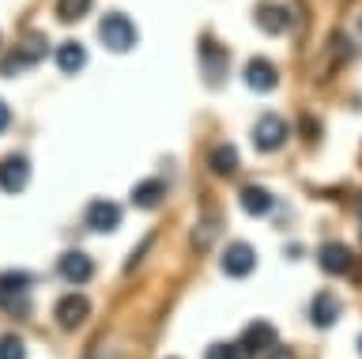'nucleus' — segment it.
Listing matches in <instances>:
<instances>
[{
	"instance_id": "obj_1",
	"label": "nucleus",
	"mask_w": 362,
	"mask_h": 359,
	"mask_svg": "<svg viewBox=\"0 0 362 359\" xmlns=\"http://www.w3.org/2000/svg\"><path fill=\"white\" fill-rule=\"evenodd\" d=\"M30 287H34V276L4 273L0 276V310L11 314V318H27V314L34 310L30 307Z\"/></svg>"
},
{
	"instance_id": "obj_2",
	"label": "nucleus",
	"mask_w": 362,
	"mask_h": 359,
	"mask_svg": "<svg viewBox=\"0 0 362 359\" xmlns=\"http://www.w3.org/2000/svg\"><path fill=\"white\" fill-rule=\"evenodd\" d=\"M98 38H102V46L113 50V53H129L136 46V23L124 12H106L98 23Z\"/></svg>"
},
{
	"instance_id": "obj_3",
	"label": "nucleus",
	"mask_w": 362,
	"mask_h": 359,
	"mask_svg": "<svg viewBox=\"0 0 362 359\" xmlns=\"http://www.w3.org/2000/svg\"><path fill=\"white\" fill-rule=\"evenodd\" d=\"M287 137H291V129H287V121H283L279 114H264L253 125V148L257 152H279L283 144H287Z\"/></svg>"
},
{
	"instance_id": "obj_4",
	"label": "nucleus",
	"mask_w": 362,
	"mask_h": 359,
	"mask_svg": "<svg viewBox=\"0 0 362 359\" xmlns=\"http://www.w3.org/2000/svg\"><path fill=\"white\" fill-rule=\"evenodd\" d=\"M83 223L95 234H113L121 227V205H117V200H90Z\"/></svg>"
},
{
	"instance_id": "obj_5",
	"label": "nucleus",
	"mask_w": 362,
	"mask_h": 359,
	"mask_svg": "<svg viewBox=\"0 0 362 359\" xmlns=\"http://www.w3.org/2000/svg\"><path fill=\"white\" fill-rule=\"evenodd\" d=\"M253 268H257V250L249 242H234V246H226V253H223V273L230 276V280H245V276H253Z\"/></svg>"
},
{
	"instance_id": "obj_6",
	"label": "nucleus",
	"mask_w": 362,
	"mask_h": 359,
	"mask_svg": "<svg viewBox=\"0 0 362 359\" xmlns=\"http://www.w3.org/2000/svg\"><path fill=\"white\" fill-rule=\"evenodd\" d=\"M30 182V159L27 155H4L0 159V189L4 193H23Z\"/></svg>"
},
{
	"instance_id": "obj_7",
	"label": "nucleus",
	"mask_w": 362,
	"mask_h": 359,
	"mask_svg": "<svg viewBox=\"0 0 362 359\" xmlns=\"http://www.w3.org/2000/svg\"><path fill=\"white\" fill-rule=\"evenodd\" d=\"M53 318H57V325H61L64 333L79 329V325L90 318V299H87V295H64L61 302H57Z\"/></svg>"
},
{
	"instance_id": "obj_8",
	"label": "nucleus",
	"mask_w": 362,
	"mask_h": 359,
	"mask_svg": "<svg viewBox=\"0 0 362 359\" xmlns=\"http://www.w3.org/2000/svg\"><path fill=\"white\" fill-rule=\"evenodd\" d=\"M57 273H61V280H68V284H87V280L95 276V261H90L83 250H64L57 257Z\"/></svg>"
},
{
	"instance_id": "obj_9",
	"label": "nucleus",
	"mask_w": 362,
	"mask_h": 359,
	"mask_svg": "<svg viewBox=\"0 0 362 359\" xmlns=\"http://www.w3.org/2000/svg\"><path fill=\"white\" fill-rule=\"evenodd\" d=\"M200 61H204V80L219 87L226 80V50L215 38H200Z\"/></svg>"
},
{
	"instance_id": "obj_10",
	"label": "nucleus",
	"mask_w": 362,
	"mask_h": 359,
	"mask_svg": "<svg viewBox=\"0 0 362 359\" xmlns=\"http://www.w3.org/2000/svg\"><path fill=\"white\" fill-rule=\"evenodd\" d=\"M317 261H321L325 273H332V276H347L351 268H355V253H351L344 242H325L321 250H317Z\"/></svg>"
},
{
	"instance_id": "obj_11",
	"label": "nucleus",
	"mask_w": 362,
	"mask_h": 359,
	"mask_svg": "<svg viewBox=\"0 0 362 359\" xmlns=\"http://www.w3.org/2000/svg\"><path fill=\"white\" fill-rule=\"evenodd\" d=\"M253 19H257V27L264 30V35H283V30L291 27V12L283 4H257Z\"/></svg>"
},
{
	"instance_id": "obj_12",
	"label": "nucleus",
	"mask_w": 362,
	"mask_h": 359,
	"mask_svg": "<svg viewBox=\"0 0 362 359\" xmlns=\"http://www.w3.org/2000/svg\"><path fill=\"white\" fill-rule=\"evenodd\" d=\"M310 321L317 325V329H332V325L339 321V299L332 295V291H317V295H313Z\"/></svg>"
},
{
	"instance_id": "obj_13",
	"label": "nucleus",
	"mask_w": 362,
	"mask_h": 359,
	"mask_svg": "<svg viewBox=\"0 0 362 359\" xmlns=\"http://www.w3.org/2000/svg\"><path fill=\"white\" fill-rule=\"evenodd\" d=\"M163 200H166V182H163V178H144V182L132 186V205L136 208L151 212V208L163 205Z\"/></svg>"
},
{
	"instance_id": "obj_14",
	"label": "nucleus",
	"mask_w": 362,
	"mask_h": 359,
	"mask_svg": "<svg viewBox=\"0 0 362 359\" xmlns=\"http://www.w3.org/2000/svg\"><path fill=\"white\" fill-rule=\"evenodd\" d=\"M242 344L249 348V355H257V352H268V348L276 344V325H272V321H264V318L249 321V325H245V333H242Z\"/></svg>"
},
{
	"instance_id": "obj_15",
	"label": "nucleus",
	"mask_w": 362,
	"mask_h": 359,
	"mask_svg": "<svg viewBox=\"0 0 362 359\" xmlns=\"http://www.w3.org/2000/svg\"><path fill=\"white\" fill-rule=\"evenodd\" d=\"M245 84L253 87V91H260V95H264V91H272V87L279 84V72H276V64H272V61H264V57H253V61L245 64Z\"/></svg>"
},
{
	"instance_id": "obj_16",
	"label": "nucleus",
	"mask_w": 362,
	"mask_h": 359,
	"mask_svg": "<svg viewBox=\"0 0 362 359\" xmlns=\"http://www.w3.org/2000/svg\"><path fill=\"white\" fill-rule=\"evenodd\" d=\"M238 163H242V155H238L234 144H219V148L208 152V171L215 178H230L238 171Z\"/></svg>"
},
{
	"instance_id": "obj_17",
	"label": "nucleus",
	"mask_w": 362,
	"mask_h": 359,
	"mask_svg": "<svg viewBox=\"0 0 362 359\" xmlns=\"http://www.w3.org/2000/svg\"><path fill=\"white\" fill-rule=\"evenodd\" d=\"M53 57H57V69H61L64 76H76V72L87 64V50L79 46V42H61Z\"/></svg>"
},
{
	"instance_id": "obj_18",
	"label": "nucleus",
	"mask_w": 362,
	"mask_h": 359,
	"mask_svg": "<svg viewBox=\"0 0 362 359\" xmlns=\"http://www.w3.org/2000/svg\"><path fill=\"white\" fill-rule=\"evenodd\" d=\"M238 200H242V208L249 216H268L272 212V193L264 186H242L238 189Z\"/></svg>"
},
{
	"instance_id": "obj_19",
	"label": "nucleus",
	"mask_w": 362,
	"mask_h": 359,
	"mask_svg": "<svg viewBox=\"0 0 362 359\" xmlns=\"http://www.w3.org/2000/svg\"><path fill=\"white\" fill-rule=\"evenodd\" d=\"M223 231V216L219 212H204V220L197 223V231H192V250H208V246L219 239Z\"/></svg>"
},
{
	"instance_id": "obj_20",
	"label": "nucleus",
	"mask_w": 362,
	"mask_h": 359,
	"mask_svg": "<svg viewBox=\"0 0 362 359\" xmlns=\"http://www.w3.org/2000/svg\"><path fill=\"white\" fill-rule=\"evenodd\" d=\"M90 12V0H57V19L61 23H79Z\"/></svg>"
},
{
	"instance_id": "obj_21",
	"label": "nucleus",
	"mask_w": 362,
	"mask_h": 359,
	"mask_svg": "<svg viewBox=\"0 0 362 359\" xmlns=\"http://www.w3.org/2000/svg\"><path fill=\"white\" fill-rule=\"evenodd\" d=\"M204 359H253L249 348L238 341V344H208L204 348Z\"/></svg>"
},
{
	"instance_id": "obj_22",
	"label": "nucleus",
	"mask_w": 362,
	"mask_h": 359,
	"mask_svg": "<svg viewBox=\"0 0 362 359\" xmlns=\"http://www.w3.org/2000/svg\"><path fill=\"white\" fill-rule=\"evenodd\" d=\"M19 50L27 53V57H30L34 64H38V61L45 57V53H49V42H45V35H42V30H30V35L19 42Z\"/></svg>"
},
{
	"instance_id": "obj_23",
	"label": "nucleus",
	"mask_w": 362,
	"mask_h": 359,
	"mask_svg": "<svg viewBox=\"0 0 362 359\" xmlns=\"http://www.w3.org/2000/svg\"><path fill=\"white\" fill-rule=\"evenodd\" d=\"M30 57L23 50H11V53H4V61H0V76H19L23 69H30Z\"/></svg>"
},
{
	"instance_id": "obj_24",
	"label": "nucleus",
	"mask_w": 362,
	"mask_h": 359,
	"mask_svg": "<svg viewBox=\"0 0 362 359\" xmlns=\"http://www.w3.org/2000/svg\"><path fill=\"white\" fill-rule=\"evenodd\" d=\"M0 359H27V344H23V336H16V333L0 336Z\"/></svg>"
},
{
	"instance_id": "obj_25",
	"label": "nucleus",
	"mask_w": 362,
	"mask_h": 359,
	"mask_svg": "<svg viewBox=\"0 0 362 359\" xmlns=\"http://www.w3.org/2000/svg\"><path fill=\"white\" fill-rule=\"evenodd\" d=\"M151 246H155V231H151V234H144V239H140V246H136V253L129 257V265H124V268H129V273H132V268L144 261V253L151 250Z\"/></svg>"
},
{
	"instance_id": "obj_26",
	"label": "nucleus",
	"mask_w": 362,
	"mask_h": 359,
	"mask_svg": "<svg viewBox=\"0 0 362 359\" xmlns=\"http://www.w3.org/2000/svg\"><path fill=\"white\" fill-rule=\"evenodd\" d=\"M298 132H302V137H305V140H310V144H313L317 137H321V121H317V118H310V114H305V118L298 121Z\"/></svg>"
},
{
	"instance_id": "obj_27",
	"label": "nucleus",
	"mask_w": 362,
	"mask_h": 359,
	"mask_svg": "<svg viewBox=\"0 0 362 359\" xmlns=\"http://www.w3.org/2000/svg\"><path fill=\"white\" fill-rule=\"evenodd\" d=\"M87 359H117V352L110 348V341H98L95 348H90V355Z\"/></svg>"
},
{
	"instance_id": "obj_28",
	"label": "nucleus",
	"mask_w": 362,
	"mask_h": 359,
	"mask_svg": "<svg viewBox=\"0 0 362 359\" xmlns=\"http://www.w3.org/2000/svg\"><path fill=\"white\" fill-rule=\"evenodd\" d=\"M264 359H294V348H283V344H272L268 352H264Z\"/></svg>"
},
{
	"instance_id": "obj_29",
	"label": "nucleus",
	"mask_w": 362,
	"mask_h": 359,
	"mask_svg": "<svg viewBox=\"0 0 362 359\" xmlns=\"http://www.w3.org/2000/svg\"><path fill=\"white\" fill-rule=\"evenodd\" d=\"M8 125H11V110L0 103V132H8Z\"/></svg>"
},
{
	"instance_id": "obj_30",
	"label": "nucleus",
	"mask_w": 362,
	"mask_h": 359,
	"mask_svg": "<svg viewBox=\"0 0 362 359\" xmlns=\"http://www.w3.org/2000/svg\"><path fill=\"white\" fill-rule=\"evenodd\" d=\"M358 216H362V197H358Z\"/></svg>"
},
{
	"instance_id": "obj_31",
	"label": "nucleus",
	"mask_w": 362,
	"mask_h": 359,
	"mask_svg": "<svg viewBox=\"0 0 362 359\" xmlns=\"http://www.w3.org/2000/svg\"><path fill=\"white\" fill-rule=\"evenodd\" d=\"M358 355H362V336H358Z\"/></svg>"
}]
</instances>
